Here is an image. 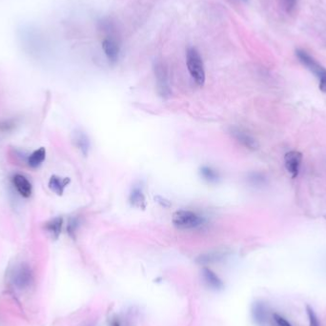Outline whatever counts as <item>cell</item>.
Returning <instances> with one entry per match:
<instances>
[{
	"mask_svg": "<svg viewBox=\"0 0 326 326\" xmlns=\"http://www.w3.org/2000/svg\"><path fill=\"white\" fill-rule=\"evenodd\" d=\"M230 134L238 142L250 150H256L259 148V143L251 135L238 127H232Z\"/></svg>",
	"mask_w": 326,
	"mask_h": 326,
	"instance_id": "obj_6",
	"label": "cell"
},
{
	"mask_svg": "<svg viewBox=\"0 0 326 326\" xmlns=\"http://www.w3.org/2000/svg\"><path fill=\"white\" fill-rule=\"evenodd\" d=\"M204 275H205V277H206L208 283L210 282L211 284H213V285H218V284H220V281L218 280V277H217L213 272H211L210 270L205 269V270H204Z\"/></svg>",
	"mask_w": 326,
	"mask_h": 326,
	"instance_id": "obj_19",
	"label": "cell"
},
{
	"mask_svg": "<svg viewBox=\"0 0 326 326\" xmlns=\"http://www.w3.org/2000/svg\"><path fill=\"white\" fill-rule=\"evenodd\" d=\"M12 281L20 289H25L31 285L33 282V272L27 264H20L14 268L12 273Z\"/></svg>",
	"mask_w": 326,
	"mask_h": 326,
	"instance_id": "obj_4",
	"label": "cell"
},
{
	"mask_svg": "<svg viewBox=\"0 0 326 326\" xmlns=\"http://www.w3.org/2000/svg\"><path fill=\"white\" fill-rule=\"evenodd\" d=\"M130 203L137 208H144L145 207V197L143 195V191L140 188H135L131 195H130Z\"/></svg>",
	"mask_w": 326,
	"mask_h": 326,
	"instance_id": "obj_14",
	"label": "cell"
},
{
	"mask_svg": "<svg viewBox=\"0 0 326 326\" xmlns=\"http://www.w3.org/2000/svg\"><path fill=\"white\" fill-rule=\"evenodd\" d=\"M296 55L300 61L302 62L306 68L312 72L319 80L320 89L322 92L326 93V69L323 67L314 58L307 54L304 50H297Z\"/></svg>",
	"mask_w": 326,
	"mask_h": 326,
	"instance_id": "obj_2",
	"label": "cell"
},
{
	"mask_svg": "<svg viewBox=\"0 0 326 326\" xmlns=\"http://www.w3.org/2000/svg\"><path fill=\"white\" fill-rule=\"evenodd\" d=\"M74 143L77 145V147L82 151L83 154H87L89 147H90V143H89V140L86 137L85 134H83L82 132H77L74 135Z\"/></svg>",
	"mask_w": 326,
	"mask_h": 326,
	"instance_id": "obj_15",
	"label": "cell"
},
{
	"mask_svg": "<svg viewBox=\"0 0 326 326\" xmlns=\"http://www.w3.org/2000/svg\"><path fill=\"white\" fill-rule=\"evenodd\" d=\"M45 158H46V150L45 148L41 147L30 155L28 159V163L31 167L36 168L41 165V163L45 161Z\"/></svg>",
	"mask_w": 326,
	"mask_h": 326,
	"instance_id": "obj_13",
	"label": "cell"
},
{
	"mask_svg": "<svg viewBox=\"0 0 326 326\" xmlns=\"http://www.w3.org/2000/svg\"><path fill=\"white\" fill-rule=\"evenodd\" d=\"M201 175L205 181L209 183H216L220 179L218 172H216L210 167H203L201 169Z\"/></svg>",
	"mask_w": 326,
	"mask_h": 326,
	"instance_id": "obj_16",
	"label": "cell"
},
{
	"mask_svg": "<svg viewBox=\"0 0 326 326\" xmlns=\"http://www.w3.org/2000/svg\"><path fill=\"white\" fill-rule=\"evenodd\" d=\"M13 183L18 192L24 198H29L32 195L33 187L31 183L22 175H16L13 178Z\"/></svg>",
	"mask_w": 326,
	"mask_h": 326,
	"instance_id": "obj_9",
	"label": "cell"
},
{
	"mask_svg": "<svg viewBox=\"0 0 326 326\" xmlns=\"http://www.w3.org/2000/svg\"><path fill=\"white\" fill-rule=\"evenodd\" d=\"M186 63L188 71L193 80L199 86H204L205 82L204 61L199 51L196 48L190 47L187 49Z\"/></svg>",
	"mask_w": 326,
	"mask_h": 326,
	"instance_id": "obj_1",
	"label": "cell"
},
{
	"mask_svg": "<svg viewBox=\"0 0 326 326\" xmlns=\"http://www.w3.org/2000/svg\"><path fill=\"white\" fill-rule=\"evenodd\" d=\"M203 223L204 219L192 211L180 210L173 215V224L180 229H193L203 224Z\"/></svg>",
	"mask_w": 326,
	"mask_h": 326,
	"instance_id": "obj_3",
	"label": "cell"
},
{
	"mask_svg": "<svg viewBox=\"0 0 326 326\" xmlns=\"http://www.w3.org/2000/svg\"><path fill=\"white\" fill-rule=\"evenodd\" d=\"M273 320L277 326H293L287 320H285L284 317H282L279 314H274L273 315Z\"/></svg>",
	"mask_w": 326,
	"mask_h": 326,
	"instance_id": "obj_18",
	"label": "cell"
},
{
	"mask_svg": "<svg viewBox=\"0 0 326 326\" xmlns=\"http://www.w3.org/2000/svg\"><path fill=\"white\" fill-rule=\"evenodd\" d=\"M102 49L111 62H116L120 56V45L112 39H106L102 42Z\"/></svg>",
	"mask_w": 326,
	"mask_h": 326,
	"instance_id": "obj_7",
	"label": "cell"
},
{
	"mask_svg": "<svg viewBox=\"0 0 326 326\" xmlns=\"http://www.w3.org/2000/svg\"><path fill=\"white\" fill-rule=\"evenodd\" d=\"M156 75H157V82H158V88L159 92L163 97L170 96V88L168 83V77L166 70L164 69L163 65H158L156 68Z\"/></svg>",
	"mask_w": 326,
	"mask_h": 326,
	"instance_id": "obj_8",
	"label": "cell"
},
{
	"mask_svg": "<svg viewBox=\"0 0 326 326\" xmlns=\"http://www.w3.org/2000/svg\"><path fill=\"white\" fill-rule=\"evenodd\" d=\"M302 162H303V155L300 152L291 151L286 154L285 158V168L292 179H296L299 176Z\"/></svg>",
	"mask_w": 326,
	"mask_h": 326,
	"instance_id": "obj_5",
	"label": "cell"
},
{
	"mask_svg": "<svg viewBox=\"0 0 326 326\" xmlns=\"http://www.w3.org/2000/svg\"><path fill=\"white\" fill-rule=\"evenodd\" d=\"M69 183H70V179L68 178L62 179L58 176H52L49 181V188L59 196H61L64 192V189Z\"/></svg>",
	"mask_w": 326,
	"mask_h": 326,
	"instance_id": "obj_11",
	"label": "cell"
},
{
	"mask_svg": "<svg viewBox=\"0 0 326 326\" xmlns=\"http://www.w3.org/2000/svg\"><path fill=\"white\" fill-rule=\"evenodd\" d=\"M306 312H307V316L309 319V326H320L318 317L316 313L314 312L313 308H311L309 306H306Z\"/></svg>",
	"mask_w": 326,
	"mask_h": 326,
	"instance_id": "obj_17",
	"label": "cell"
},
{
	"mask_svg": "<svg viewBox=\"0 0 326 326\" xmlns=\"http://www.w3.org/2000/svg\"><path fill=\"white\" fill-rule=\"evenodd\" d=\"M297 0H284V5L287 13H291L296 7Z\"/></svg>",
	"mask_w": 326,
	"mask_h": 326,
	"instance_id": "obj_20",
	"label": "cell"
},
{
	"mask_svg": "<svg viewBox=\"0 0 326 326\" xmlns=\"http://www.w3.org/2000/svg\"><path fill=\"white\" fill-rule=\"evenodd\" d=\"M62 224H63V219L59 217L55 218L54 220L48 222L45 224V229L54 237V238H59L60 234L61 233Z\"/></svg>",
	"mask_w": 326,
	"mask_h": 326,
	"instance_id": "obj_12",
	"label": "cell"
},
{
	"mask_svg": "<svg viewBox=\"0 0 326 326\" xmlns=\"http://www.w3.org/2000/svg\"><path fill=\"white\" fill-rule=\"evenodd\" d=\"M253 318L259 326H264L268 321V308L263 303H257L253 306Z\"/></svg>",
	"mask_w": 326,
	"mask_h": 326,
	"instance_id": "obj_10",
	"label": "cell"
}]
</instances>
